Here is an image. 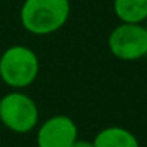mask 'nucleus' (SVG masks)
Instances as JSON below:
<instances>
[{
  "label": "nucleus",
  "instance_id": "f257e3e1",
  "mask_svg": "<svg viewBox=\"0 0 147 147\" xmlns=\"http://www.w3.org/2000/svg\"><path fill=\"white\" fill-rule=\"evenodd\" d=\"M70 0H24L21 24L32 35H51L60 30L70 18Z\"/></svg>",
  "mask_w": 147,
  "mask_h": 147
},
{
  "label": "nucleus",
  "instance_id": "f03ea898",
  "mask_svg": "<svg viewBox=\"0 0 147 147\" xmlns=\"http://www.w3.org/2000/svg\"><path fill=\"white\" fill-rule=\"evenodd\" d=\"M40 73V59L32 48L14 45L0 55V79L11 89L32 86Z\"/></svg>",
  "mask_w": 147,
  "mask_h": 147
},
{
  "label": "nucleus",
  "instance_id": "7ed1b4c3",
  "mask_svg": "<svg viewBox=\"0 0 147 147\" xmlns=\"http://www.w3.org/2000/svg\"><path fill=\"white\" fill-rule=\"evenodd\" d=\"M38 106L27 93L14 90L0 98V122L13 133H30L38 125Z\"/></svg>",
  "mask_w": 147,
  "mask_h": 147
},
{
  "label": "nucleus",
  "instance_id": "20e7f679",
  "mask_svg": "<svg viewBox=\"0 0 147 147\" xmlns=\"http://www.w3.org/2000/svg\"><path fill=\"white\" fill-rule=\"evenodd\" d=\"M108 48L114 57L133 62L147 55V29L142 24L122 22L108 38Z\"/></svg>",
  "mask_w": 147,
  "mask_h": 147
},
{
  "label": "nucleus",
  "instance_id": "39448f33",
  "mask_svg": "<svg viewBox=\"0 0 147 147\" xmlns=\"http://www.w3.org/2000/svg\"><path fill=\"white\" fill-rule=\"evenodd\" d=\"M76 139V123L63 114L46 119L36 131V147H70Z\"/></svg>",
  "mask_w": 147,
  "mask_h": 147
},
{
  "label": "nucleus",
  "instance_id": "423d86ee",
  "mask_svg": "<svg viewBox=\"0 0 147 147\" xmlns=\"http://www.w3.org/2000/svg\"><path fill=\"white\" fill-rule=\"evenodd\" d=\"M93 147H141L138 138L123 127H106L93 138Z\"/></svg>",
  "mask_w": 147,
  "mask_h": 147
},
{
  "label": "nucleus",
  "instance_id": "0eeeda50",
  "mask_svg": "<svg viewBox=\"0 0 147 147\" xmlns=\"http://www.w3.org/2000/svg\"><path fill=\"white\" fill-rule=\"evenodd\" d=\"M112 7L122 22L142 24L147 19V0H114Z\"/></svg>",
  "mask_w": 147,
  "mask_h": 147
},
{
  "label": "nucleus",
  "instance_id": "6e6552de",
  "mask_svg": "<svg viewBox=\"0 0 147 147\" xmlns=\"http://www.w3.org/2000/svg\"><path fill=\"white\" fill-rule=\"evenodd\" d=\"M70 147H93V142L92 141H86V139H79V138H78Z\"/></svg>",
  "mask_w": 147,
  "mask_h": 147
},
{
  "label": "nucleus",
  "instance_id": "1a4fd4ad",
  "mask_svg": "<svg viewBox=\"0 0 147 147\" xmlns=\"http://www.w3.org/2000/svg\"><path fill=\"white\" fill-rule=\"evenodd\" d=\"M146 29H147V19H146Z\"/></svg>",
  "mask_w": 147,
  "mask_h": 147
}]
</instances>
